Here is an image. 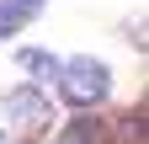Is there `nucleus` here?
I'll use <instances>...</instances> for the list:
<instances>
[{
  "mask_svg": "<svg viewBox=\"0 0 149 144\" xmlns=\"http://www.w3.org/2000/svg\"><path fill=\"white\" fill-rule=\"evenodd\" d=\"M59 85H64V96L74 101V107H101L107 101V91H112V75H107V64L101 59H69V64H59Z\"/></svg>",
  "mask_w": 149,
  "mask_h": 144,
  "instance_id": "obj_1",
  "label": "nucleus"
},
{
  "mask_svg": "<svg viewBox=\"0 0 149 144\" xmlns=\"http://www.w3.org/2000/svg\"><path fill=\"white\" fill-rule=\"evenodd\" d=\"M48 96L43 91H32V85H22V91H11L6 101H0V123H6L11 134H37V128H48Z\"/></svg>",
  "mask_w": 149,
  "mask_h": 144,
  "instance_id": "obj_2",
  "label": "nucleus"
},
{
  "mask_svg": "<svg viewBox=\"0 0 149 144\" xmlns=\"http://www.w3.org/2000/svg\"><path fill=\"white\" fill-rule=\"evenodd\" d=\"M101 139H107V134H101V117H74L59 144H101Z\"/></svg>",
  "mask_w": 149,
  "mask_h": 144,
  "instance_id": "obj_3",
  "label": "nucleus"
},
{
  "mask_svg": "<svg viewBox=\"0 0 149 144\" xmlns=\"http://www.w3.org/2000/svg\"><path fill=\"white\" fill-rule=\"evenodd\" d=\"M22 64L32 69V75H59V59H53V53H37V48L22 53Z\"/></svg>",
  "mask_w": 149,
  "mask_h": 144,
  "instance_id": "obj_4",
  "label": "nucleus"
},
{
  "mask_svg": "<svg viewBox=\"0 0 149 144\" xmlns=\"http://www.w3.org/2000/svg\"><path fill=\"white\" fill-rule=\"evenodd\" d=\"M22 22H27V16L16 11L11 0H0V38H6V32H16V27H22Z\"/></svg>",
  "mask_w": 149,
  "mask_h": 144,
  "instance_id": "obj_5",
  "label": "nucleus"
},
{
  "mask_svg": "<svg viewBox=\"0 0 149 144\" xmlns=\"http://www.w3.org/2000/svg\"><path fill=\"white\" fill-rule=\"evenodd\" d=\"M11 6H16V11H22V16H32L37 6H43V0H11Z\"/></svg>",
  "mask_w": 149,
  "mask_h": 144,
  "instance_id": "obj_6",
  "label": "nucleus"
}]
</instances>
